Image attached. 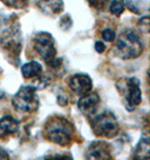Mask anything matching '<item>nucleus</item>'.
<instances>
[{
    "label": "nucleus",
    "instance_id": "nucleus-22",
    "mask_svg": "<svg viewBox=\"0 0 150 160\" xmlns=\"http://www.w3.org/2000/svg\"><path fill=\"white\" fill-rule=\"evenodd\" d=\"M88 1L95 7H99V5H103V3L106 2V0H88Z\"/></svg>",
    "mask_w": 150,
    "mask_h": 160
},
{
    "label": "nucleus",
    "instance_id": "nucleus-24",
    "mask_svg": "<svg viewBox=\"0 0 150 160\" xmlns=\"http://www.w3.org/2000/svg\"><path fill=\"white\" fill-rule=\"evenodd\" d=\"M8 158H9L8 153L3 149L0 148V159H8Z\"/></svg>",
    "mask_w": 150,
    "mask_h": 160
},
{
    "label": "nucleus",
    "instance_id": "nucleus-12",
    "mask_svg": "<svg viewBox=\"0 0 150 160\" xmlns=\"http://www.w3.org/2000/svg\"><path fill=\"white\" fill-rule=\"evenodd\" d=\"M19 123L12 116H5L0 120V138H5L17 133Z\"/></svg>",
    "mask_w": 150,
    "mask_h": 160
},
{
    "label": "nucleus",
    "instance_id": "nucleus-8",
    "mask_svg": "<svg viewBox=\"0 0 150 160\" xmlns=\"http://www.w3.org/2000/svg\"><path fill=\"white\" fill-rule=\"evenodd\" d=\"M69 86L75 94L82 96L89 92L92 88V82L89 76L82 73H77L69 79Z\"/></svg>",
    "mask_w": 150,
    "mask_h": 160
},
{
    "label": "nucleus",
    "instance_id": "nucleus-21",
    "mask_svg": "<svg viewBox=\"0 0 150 160\" xmlns=\"http://www.w3.org/2000/svg\"><path fill=\"white\" fill-rule=\"evenodd\" d=\"M95 50L98 52V53H103L105 51V44L101 41H98L95 43Z\"/></svg>",
    "mask_w": 150,
    "mask_h": 160
},
{
    "label": "nucleus",
    "instance_id": "nucleus-2",
    "mask_svg": "<svg viewBox=\"0 0 150 160\" xmlns=\"http://www.w3.org/2000/svg\"><path fill=\"white\" fill-rule=\"evenodd\" d=\"M34 49L50 68H59L61 60L57 58V49L52 35L46 32H41L34 38Z\"/></svg>",
    "mask_w": 150,
    "mask_h": 160
},
{
    "label": "nucleus",
    "instance_id": "nucleus-5",
    "mask_svg": "<svg viewBox=\"0 0 150 160\" xmlns=\"http://www.w3.org/2000/svg\"><path fill=\"white\" fill-rule=\"evenodd\" d=\"M12 105L15 108L24 113H32V112L38 111L40 102H38L35 87H22L12 98Z\"/></svg>",
    "mask_w": 150,
    "mask_h": 160
},
{
    "label": "nucleus",
    "instance_id": "nucleus-15",
    "mask_svg": "<svg viewBox=\"0 0 150 160\" xmlns=\"http://www.w3.org/2000/svg\"><path fill=\"white\" fill-rule=\"evenodd\" d=\"M110 10L113 15H115V16H121L122 12H124V6L123 3L121 1H118V0H112L110 3Z\"/></svg>",
    "mask_w": 150,
    "mask_h": 160
},
{
    "label": "nucleus",
    "instance_id": "nucleus-9",
    "mask_svg": "<svg viewBox=\"0 0 150 160\" xmlns=\"http://www.w3.org/2000/svg\"><path fill=\"white\" fill-rule=\"evenodd\" d=\"M88 159H112V152L110 146L105 142L92 143L86 151Z\"/></svg>",
    "mask_w": 150,
    "mask_h": 160
},
{
    "label": "nucleus",
    "instance_id": "nucleus-7",
    "mask_svg": "<svg viewBox=\"0 0 150 160\" xmlns=\"http://www.w3.org/2000/svg\"><path fill=\"white\" fill-rule=\"evenodd\" d=\"M124 90H125L124 97H125L127 106L129 107V111H132V107L138 106L142 100L140 81L137 78H129L125 81V89Z\"/></svg>",
    "mask_w": 150,
    "mask_h": 160
},
{
    "label": "nucleus",
    "instance_id": "nucleus-1",
    "mask_svg": "<svg viewBox=\"0 0 150 160\" xmlns=\"http://www.w3.org/2000/svg\"><path fill=\"white\" fill-rule=\"evenodd\" d=\"M44 134L51 142L63 147L68 146L73 137V126L64 117H51L45 124Z\"/></svg>",
    "mask_w": 150,
    "mask_h": 160
},
{
    "label": "nucleus",
    "instance_id": "nucleus-11",
    "mask_svg": "<svg viewBox=\"0 0 150 160\" xmlns=\"http://www.w3.org/2000/svg\"><path fill=\"white\" fill-rule=\"evenodd\" d=\"M38 7L46 15H58L63 10L62 0H38Z\"/></svg>",
    "mask_w": 150,
    "mask_h": 160
},
{
    "label": "nucleus",
    "instance_id": "nucleus-19",
    "mask_svg": "<svg viewBox=\"0 0 150 160\" xmlns=\"http://www.w3.org/2000/svg\"><path fill=\"white\" fill-rule=\"evenodd\" d=\"M138 26L140 27L141 32H143V33H148V32H149V17L146 16V17L141 18V19L139 20Z\"/></svg>",
    "mask_w": 150,
    "mask_h": 160
},
{
    "label": "nucleus",
    "instance_id": "nucleus-14",
    "mask_svg": "<svg viewBox=\"0 0 150 160\" xmlns=\"http://www.w3.org/2000/svg\"><path fill=\"white\" fill-rule=\"evenodd\" d=\"M42 71H43V68L36 61L25 63L22 67V74L25 79H32V78L38 77V76L42 74Z\"/></svg>",
    "mask_w": 150,
    "mask_h": 160
},
{
    "label": "nucleus",
    "instance_id": "nucleus-20",
    "mask_svg": "<svg viewBox=\"0 0 150 160\" xmlns=\"http://www.w3.org/2000/svg\"><path fill=\"white\" fill-rule=\"evenodd\" d=\"M72 25V20L70 18V16H64V17L61 18L60 20V27L63 31H67V29H69Z\"/></svg>",
    "mask_w": 150,
    "mask_h": 160
},
{
    "label": "nucleus",
    "instance_id": "nucleus-13",
    "mask_svg": "<svg viewBox=\"0 0 150 160\" xmlns=\"http://www.w3.org/2000/svg\"><path fill=\"white\" fill-rule=\"evenodd\" d=\"M150 156V142L148 135H143L141 138L140 142L138 143V146L134 149V153H133V158L138 160H143V159H149Z\"/></svg>",
    "mask_w": 150,
    "mask_h": 160
},
{
    "label": "nucleus",
    "instance_id": "nucleus-3",
    "mask_svg": "<svg viewBox=\"0 0 150 160\" xmlns=\"http://www.w3.org/2000/svg\"><path fill=\"white\" fill-rule=\"evenodd\" d=\"M116 51L122 59H134L141 55L143 51V44L136 32L128 29L118 37Z\"/></svg>",
    "mask_w": 150,
    "mask_h": 160
},
{
    "label": "nucleus",
    "instance_id": "nucleus-16",
    "mask_svg": "<svg viewBox=\"0 0 150 160\" xmlns=\"http://www.w3.org/2000/svg\"><path fill=\"white\" fill-rule=\"evenodd\" d=\"M6 6L12 8H24L28 5V0H1Z\"/></svg>",
    "mask_w": 150,
    "mask_h": 160
},
{
    "label": "nucleus",
    "instance_id": "nucleus-10",
    "mask_svg": "<svg viewBox=\"0 0 150 160\" xmlns=\"http://www.w3.org/2000/svg\"><path fill=\"white\" fill-rule=\"evenodd\" d=\"M99 105V96L96 92H87L82 95L78 102L79 111L85 115H90L96 111Z\"/></svg>",
    "mask_w": 150,
    "mask_h": 160
},
{
    "label": "nucleus",
    "instance_id": "nucleus-23",
    "mask_svg": "<svg viewBox=\"0 0 150 160\" xmlns=\"http://www.w3.org/2000/svg\"><path fill=\"white\" fill-rule=\"evenodd\" d=\"M45 158H50V159H71V156L67 154V156H51V157H45Z\"/></svg>",
    "mask_w": 150,
    "mask_h": 160
},
{
    "label": "nucleus",
    "instance_id": "nucleus-18",
    "mask_svg": "<svg viewBox=\"0 0 150 160\" xmlns=\"http://www.w3.org/2000/svg\"><path fill=\"white\" fill-rule=\"evenodd\" d=\"M102 37L106 42H113V41L115 40V32L111 28H106L102 32Z\"/></svg>",
    "mask_w": 150,
    "mask_h": 160
},
{
    "label": "nucleus",
    "instance_id": "nucleus-6",
    "mask_svg": "<svg viewBox=\"0 0 150 160\" xmlns=\"http://www.w3.org/2000/svg\"><path fill=\"white\" fill-rule=\"evenodd\" d=\"M0 44L8 52L17 55L22 50V33L19 25H15V22H8L0 33Z\"/></svg>",
    "mask_w": 150,
    "mask_h": 160
},
{
    "label": "nucleus",
    "instance_id": "nucleus-4",
    "mask_svg": "<svg viewBox=\"0 0 150 160\" xmlns=\"http://www.w3.org/2000/svg\"><path fill=\"white\" fill-rule=\"evenodd\" d=\"M92 128L96 135L104 138H114L120 130L115 115L108 111L94 117L92 120Z\"/></svg>",
    "mask_w": 150,
    "mask_h": 160
},
{
    "label": "nucleus",
    "instance_id": "nucleus-17",
    "mask_svg": "<svg viewBox=\"0 0 150 160\" xmlns=\"http://www.w3.org/2000/svg\"><path fill=\"white\" fill-rule=\"evenodd\" d=\"M122 1H123V2H122L123 3V6H125L129 10H131L132 12H134V14H137V15L142 14L141 10L137 7L136 0H122Z\"/></svg>",
    "mask_w": 150,
    "mask_h": 160
}]
</instances>
